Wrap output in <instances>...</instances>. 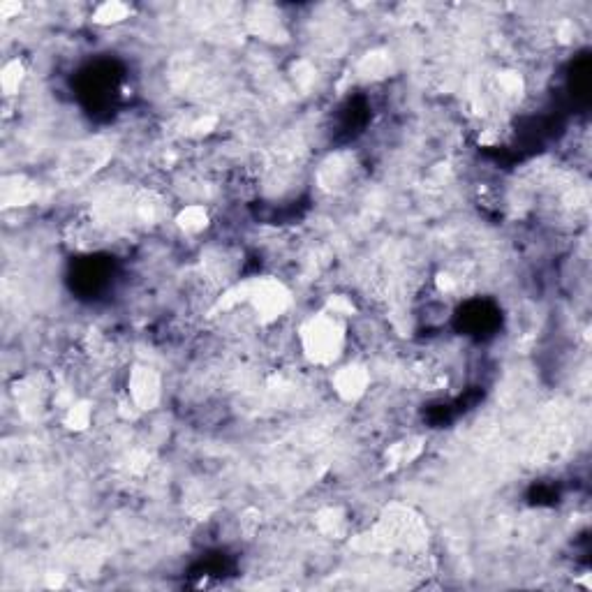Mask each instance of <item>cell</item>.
Listing matches in <instances>:
<instances>
[{"mask_svg": "<svg viewBox=\"0 0 592 592\" xmlns=\"http://www.w3.org/2000/svg\"><path fill=\"white\" fill-rule=\"evenodd\" d=\"M347 343H350V324L338 320L320 308L308 315L296 327V350L306 364L315 368H333L345 357Z\"/></svg>", "mask_w": 592, "mask_h": 592, "instance_id": "cell-1", "label": "cell"}, {"mask_svg": "<svg viewBox=\"0 0 592 592\" xmlns=\"http://www.w3.org/2000/svg\"><path fill=\"white\" fill-rule=\"evenodd\" d=\"M174 227L179 229L185 239H197L211 227V211L204 202H190L183 204L174 216Z\"/></svg>", "mask_w": 592, "mask_h": 592, "instance_id": "cell-5", "label": "cell"}, {"mask_svg": "<svg viewBox=\"0 0 592 592\" xmlns=\"http://www.w3.org/2000/svg\"><path fill=\"white\" fill-rule=\"evenodd\" d=\"M123 394L130 398L132 405L142 414L153 412L162 403V396H165L162 373L155 366L146 364V361H137L125 375Z\"/></svg>", "mask_w": 592, "mask_h": 592, "instance_id": "cell-3", "label": "cell"}, {"mask_svg": "<svg viewBox=\"0 0 592 592\" xmlns=\"http://www.w3.org/2000/svg\"><path fill=\"white\" fill-rule=\"evenodd\" d=\"M95 410L93 403L86 401V398H77L68 410L61 414V424L68 428L70 433H86L88 428L93 426Z\"/></svg>", "mask_w": 592, "mask_h": 592, "instance_id": "cell-6", "label": "cell"}, {"mask_svg": "<svg viewBox=\"0 0 592 592\" xmlns=\"http://www.w3.org/2000/svg\"><path fill=\"white\" fill-rule=\"evenodd\" d=\"M370 387H373V373H370V368L364 361H343V364L333 368L331 389L343 403L364 401Z\"/></svg>", "mask_w": 592, "mask_h": 592, "instance_id": "cell-4", "label": "cell"}, {"mask_svg": "<svg viewBox=\"0 0 592 592\" xmlns=\"http://www.w3.org/2000/svg\"><path fill=\"white\" fill-rule=\"evenodd\" d=\"M246 294V308L255 317L259 329L278 327L290 315L294 296L287 283L276 276H255L241 280Z\"/></svg>", "mask_w": 592, "mask_h": 592, "instance_id": "cell-2", "label": "cell"}, {"mask_svg": "<svg viewBox=\"0 0 592 592\" xmlns=\"http://www.w3.org/2000/svg\"><path fill=\"white\" fill-rule=\"evenodd\" d=\"M132 10L128 5L123 3H105V5H98L91 14L93 24H100V26H118L123 24V21L130 19Z\"/></svg>", "mask_w": 592, "mask_h": 592, "instance_id": "cell-7", "label": "cell"}, {"mask_svg": "<svg viewBox=\"0 0 592 592\" xmlns=\"http://www.w3.org/2000/svg\"><path fill=\"white\" fill-rule=\"evenodd\" d=\"M3 91H5V98H14V95H19L21 86H24V79H26V65L21 58H12V61L5 63L3 68Z\"/></svg>", "mask_w": 592, "mask_h": 592, "instance_id": "cell-8", "label": "cell"}]
</instances>
